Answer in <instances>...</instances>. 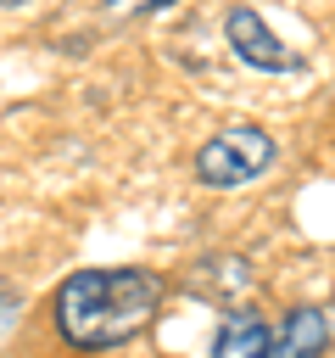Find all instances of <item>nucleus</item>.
Returning a JSON list of instances; mask_svg holds the SVG:
<instances>
[{"label":"nucleus","mask_w":335,"mask_h":358,"mask_svg":"<svg viewBox=\"0 0 335 358\" xmlns=\"http://www.w3.org/2000/svg\"><path fill=\"white\" fill-rule=\"evenodd\" d=\"M162 296H168V285L151 268H73L56 285L50 313H56V330L67 347L100 352V347L134 341L156 319Z\"/></svg>","instance_id":"obj_1"},{"label":"nucleus","mask_w":335,"mask_h":358,"mask_svg":"<svg viewBox=\"0 0 335 358\" xmlns=\"http://www.w3.org/2000/svg\"><path fill=\"white\" fill-rule=\"evenodd\" d=\"M274 157H279V145H274L268 129H257V123H229V129H218V134L195 151V179L212 185V190H240V185L262 179V173L274 168Z\"/></svg>","instance_id":"obj_2"},{"label":"nucleus","mask_w":335,"mask_h":358,"mask_svg":"<svg viewBox=\"0 0 335 358\" xmlns=\"http://www.w3.org/2000/svg\"><path fill=\"white\" fill-rule=\"evenodd\" d=\"M223 34H229L234 56H240L246 67H257V73H290V67H302V56H296V50H285V45H279V34H274L251 6H234V11L223 17Z\"/></svg>","instance_id":"obj_3"},{"label":"nucleus","mask_w":335,"mask_h":358,"mask_svg":"<svg viewBox=\"0 0 335 358\" xmlns=\"http://www.w3.org/2000/svg\"><path fill=\"white\" fill-rule=\"evenodd\" d=\"M324 347H329V319H324V308H290V313L274 324L268 358H324Z\"/></svg>","instance_id":"obj_4"},{"label":"nucleus","mask_w":335,"mask_h":358,"mask_svg":"<svg viewBox=\"0 0 335 358\" xmlns=\"http://www.w3.org/2000/svg\"><path fill=\"white\" fill-rule=\"evenodd\" d=\"M268 347H274V324L251 308H229L212 336V358H268Z\"/></svg>","instance_id":"obj_5"},{"label":"nucleus","mask_w":335,"mask_h":358,"mask_svg":"<svg viewBox=\"0 0 335 358\" xmlns=\"http://www.w3.org/2000/svg\"><path fill=\"white\" fill-rule=\"evenodd\" d=\"M112 6H123V11H156V6H173V0H112Z\"/></svg>","instance_id":"obj_6"},{"label":"nucleus","mask_w":335,"mask_h":358,"mask_svg":"<svg viewBox=\"0 0 335 358\" xmlns=\"http://www.w3.org/2000/svg\"><path fill=\"white\" fill-rule=\"evenodd\" d=\"M6 6H22V0H6Z\"/></svg>","instance_id":"obj_7"}]
</instances>
